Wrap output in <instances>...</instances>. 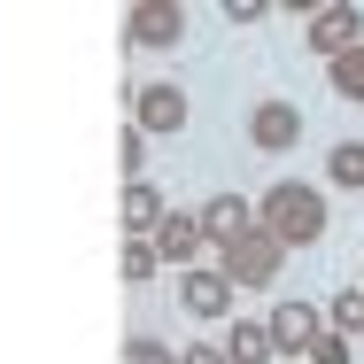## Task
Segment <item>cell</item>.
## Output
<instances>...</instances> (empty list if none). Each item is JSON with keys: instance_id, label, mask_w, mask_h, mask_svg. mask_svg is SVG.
I'll return each mask as SVG.
<instances>
[{"instance_id": "obj_13", "label": "cell", "mask_w": 364, "mask_h": 364, "mask_svg": "<svg viewBox=\"0 0 364 364\" xmlns=\"http://www.w3.org/2000/svg\"><path fill=\"white\" fill-rule=\"evenodd\" d=\"M326 178H333L341 194H364V140H333V155H326Z\"/></svg>"}, {"instance_id": "obj_10", "label": "cell", "mask_w": 364, "mask_h": 364, "mask_svg": "<svg viewBox=\"0 0 364 364\" xmlns=\"http://www.w3.org/2000/svg\"><path fill=\"white\" fill-rule=\"evenodd\" d=\"M240 232H256V202H240V194H210V202H202V240H210V248H232Z\"/></svg>"}, {"instance_id": "obj_6", "label": "cell", "mask_w": 364, "mask_h": 364, "mask_svg": "<svg viewBox=\"0 0 364 364\" xmlns=\"http://www.w3.org/2000/svg\"><path fill=\"white\" fill-rule=\"evenodd\" d=\"M178 302H186V318L225 326L232 318V279H225L218 264H194V272H178Z\"/></svg>"}, {"instance_id": "obj_20", "label": "cell", "mask_w": 364, "mask_h": 364, "mask_svg": "<svg viewBox=\"0 0 364 364\" xmlns=\"http://www.w3.org/2000/svg\"><path fill=\"white\" fill-rule=\"evenodd\" d=\"M178 364H232V357H225L218 341H186V349H178Z\"/></svg>"}, {"instance_id": "obj_17", "label": "cell", "mask_w": 364, "mask_h": 364, "mask_svg": "<svg viewBox=\"0 0 364 364\" xmlns=\"http://www.w3.org/2000/svg\"><path fill=\"white\" fill-rule=\"evenodd\" d=\"M117 163H124V186L147 171V132H140V124H124V140H117Z\"/></svg>"}, {"instance_id": "obj_2", "label": "cell", "mask_w": 364, "mask_h": 364, "mask_svg": "<svg viewBox=\"0 0 364 364\" xmlns=\"http://www.w3.org/2000/svg\"><path fill=\"white\" fill-rule=\"evenodd\" d=\"M279 264H287V240H279V232H264V225H256V232H240L232 248H218V272L232 279V287H272V279H279Z\"/></svg>"}, {"instance_id": "obj_7", "label": "cell", "mask_w": 364, "mask_h": 364, "mask_svg": "<svg viewBox=\"0 0 364 364\" xmlns=\"http://www.w3.org/2000/svg\"><path fill=\"white\" fill-rule=\"evenodd\" d=\"M294 140H302V109L294 101H256L248 109V147L256 155H287Z\"/></svg>"}, {"instance_id": "obj_21", "label": "cell", "mask_w": 364, "mask_h": 364, "mask_svg": "<svg viewBox=\"0 0 364 364\" xmlns=\"http://www.w3.org/2000/svg\"><path fill=\"white\" fill-rule=\"evenodd\" d=\"M357 287H364V272H357Z\"/></svg>"}, {"instance_id": "obj_18", "label": "cell", "mask_w": 364, "mask_h": 364, "mask_svg": "<svg viewBox=\"0 0 364 364\" xmlns=\"http://www.w3.org/2000/svg\"><path fill=\"white\" fill-rule=\"evenodd\" d=\"M124 364H178V349L155 341V333H132V341H124Z\"/></svg>"}, {"instance_id": "obj_9", "label": "cell", "mask_w": 364, "mask_h": 364, "mask_svg": "<svg viewBox=\"0 0 364 364\" xmlns=\"http://www.w3.org/2000/svg\"><path fill=\"white\" fill-rule=\"evenodd\" d=\"M132 124L178 140V132H186V93H178V85H132Z\"/></svg>"}, {"instance_id": "obj_5", "label": "cell", "mask_w": 364, "mask_h": 364, "mask_svg": "<svg viewBox=\"0 0 364 364\" xmlns=\"http://www.w3.org/2000/svg\"><path fill=\"white\" fill-rule=\"evenodd\" d=\"M178 39H186V8H178V0H140V8L124 16V47H140V55L178 47Z\"/></svg>"}, {"instance_id": "obj_19", "label": "cell", "mask_w": 364, "mask_h": 364, "mask_svg": "<svg viewBox=\"0 0 364 364\" xmlns=\"http://www.w3.org/2000/svg\"><path fill=\"white\" fill-rule=\"evenodd\" d=\"M310 364H357V341L326 326V333H318V349H310Z\"/></svg>"}, {"instance_id": "obj_11", "label": "cell", "mask_w": 364, "mask_h": 364, "mask_svg": "<svg viewBox=\"0 0 364 364\" xmlns=\"http://www.w3.org/2000/svg\"><path fill=\"white\" fill-rule=\"evenodd\" d=\"M163 218H171V202H163L147 178H132V186H124V232H132V240H155Z\"/></svg>"}, {"instance_id": "obj_15", "label": "cell", "mask_w": 364, "mask_h": 364, "mask_svg": "<svg viewBox=\"0 0 364 364\" xmlns=\"http://www.w3.org/2000/svg\"><path fill=\"white\" fill-rule=\"evenodd\" d=\"M326 326L357 341V333H364V287H341V294H333V302H326Z\"/></svg>"}, {"instance_id": "obj_14", "label": "cell", "mask_w": 364, "mask_h": 364, "mask_svg": "<svg viewBox=\"0 0 364 364\" xmlns=\"http://www.w3.org/2000/svg\"><path fill=\"white\" fill-rule=\"evenodd\" d=\"M326 85H333V101H357L364 109V47L341 55V63H326Z\"/></svg>"}, {"instance_id": "obj_3", "label": "cell", "mask_w": 364, "mask_h": 364, "mask_svg": "<svg viewBox=\"0 0 364 364\" xmlns=\"http://www.w3.org/2000/svg\"><path fill=\"white\" fill-rule=\"evenodd\" d=\"M302 47H310V55H326V63L357 55V47H364V16L349 8V0H326V8H310V23H302Z\"/></svg>"}, {"instance_id": "obj_8", "label": "cell", "mask_w": 364, "mask_h": 364, "mask_svg": "<svg viewBox=\"0 0 364 364\" xmlns=\"http://www.w3.org/2000/svg\"><path fill=\"white\" fill-rule=\"evenodd\" d=\"M202 248H210V240H202V210H171V218L155 225V256H163L171 272H194Z\"/></svg>"}, {"instance_id": "obj_16", "label": "cell", "mask_w": 364, "mask_h": 364, "mask_svg": "<svg viewBox=\"0 0 364 364\" xmlns=\"http://www.w3.org/2000/svg\"><path fill=\"white\" fill-rule=\"evenodd\" d=\"M117 264H124V279H132V287L163 272V256H155V240H124V256H117Z\"/></svg>"}, {"instance_id": "obj_1", "label": "cell", "mask_w": 364, "mask_h": 364, "mask_svg": "<svg viewBox=\"0 0 364 364\" xmlns=\"http://www.w3.org/2000/svg\"><path fill=\"white\" fill-rule=\"evenodd\" d=\"M256 225L279 232L287 248H318L326 240V194L318 186H294V178H272L264 202H256Z\"/></svg>"}, {"instance_id": "obj_4", "label": "cell", "mask_w": 364, "mask_h": 364, "mask_svg": "<svg viewBox=\"0 0 364 364\" xmlns=\"http://www.w3.org/2000/svg\"><path fill=\"white\" fill-rule=\"evenodd\" d=\"M264 326H272L279 357H310V349H318V333H326V310H318V302H302V294H279Z\"/></svg>"}, {"instance_id": "obj_12", "label": "cell", "mask_w": 364, "mask_h": 364, "mask_svg": "<svg viewBox=\"0 0 364 364\" xmlns=\"http://www.w3.org/2000/svg\"><path fill=\"white\" fill-rule=\"evenodd\" d=\"M225 357H232V364H272V357H279V341H272V326H264V318H232Z\"/></svg>"}]
</instances>
